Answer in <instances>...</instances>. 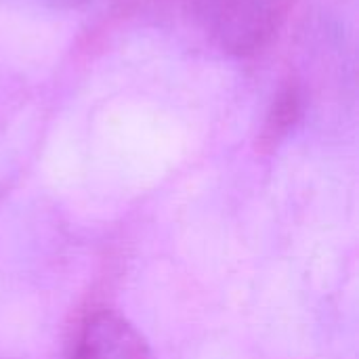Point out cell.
<instances>
[{
    "instance_id": "6da1fadb",
    "label": "cell",
    "mask_w": 359,
    "mask_h": 359,
    "mask_svg": "<svg viewBox=\"0 0 359 359\" xmlns=\"http://www.w3.org/2000/svg\"><path fill=\"white\" fill-rule=\"evenodd\" d=\"M74 359H156L141 332L114 311H99L84 324Z\"/></svg>"
},
{
    "instance_id": "7a4b0ae2",
    "label": "cell",
    "mask_w": 359,
    "mask_h": 359,
    "mask_svg": "<svg viewBox=\"0 0 359 359\" xmlns=\"http://www.w3.org/2000/svg\"><path fill=\"white\" fill-rule=\"evenodd\" d=\"M8 2L36 6V8H48V11H72V8L86 4L88 0H8Z\"/></svg>"
}]
</instances>
